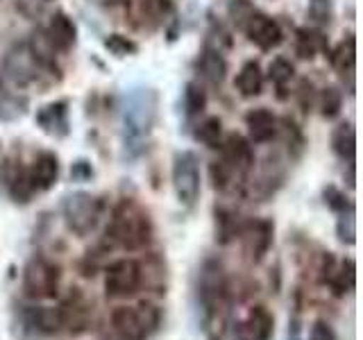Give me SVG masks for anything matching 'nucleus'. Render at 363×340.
<instances>
[{"mask_svg": "<svg viewBox=\"0 0 363 340\" xmlns=\"http://www.w3.org/2000/svg\"><path fill=\"white\" fill-rule=\"evenodd\" d=\"M159 96L150 86H134L123 98V150L125 157L136 159L145 152L157 125Z\"/></svg>", "mask_w": 363, "mask_h": 340, "instance_id": "1", "label": "nucleus"}, {"mask_svg": "<svg viewBox=\"0 0 363 340\" xmlns=\"http://www.w3.org/2000/svg\"><path fill=\"white\" fill-rule=\"evenodd\" d=\"M5 73L21 89H39L41 94L62 79L60 66L32 41L16 43L5 55Z\"/></svg>", "mask_w": 363, "mask_h": 340, "instance_id": "2", "label": "nucleus"}, {"mask_svg": "<svg viewBox=\"0 0 363 340\" xmlns=\"http://www.w3.org/2000/svg\"><path fill=\"white\" fill-rule=\"evenodd\" d=\"M152 222L147 211L136 200L125 198L116 204L107 227V238L123 249H141L150 243Z\"/></svg>", "mask_w": 363, "mask_h": 340, "instance_id": "3", "label": "nucleus"}, {"mask_svg": "<svg viewBox=\"0 0 363 340\" xmlns=\"http://www.w3.org/2000/svg\"><path fill=\"white\" fill-rule=\"evenodd\" d=\"M62 215L68 227V232L84 238L96 230V225L102 215V202L84 191H75L66 196L62 202Z\"/></svg>", "mask_w": 363, "mask_h": 340, "instance_id": "4", "label": "nucleus"}, {"mask_svg": "<svg viewBox=\"0 0 363 340\" xmlns=\"http://www.w3.org/2000/svg\"><path fill=\"white\" fill-rule=\"evenodd\" d=\"M159 324L155 306H121L111 313V329L118 340H147Z\"/></svg>", "mask_w": 363, "mask_h": 340, "instance_id": "5", "label": "nucleus"}, {"mask_svg": "<svg viewBox=\"0 0 363 340\" xmlns=\"http://www.w3.org/2000/svg\"><path fill=\"white\" fill-rule=\"evenodd\" d=\"M173 188L179 204L184 207H196L202 191L200 177V159L191 150H179L173 159Z\"/></svg>", "mask_w": 363, "mask_h": 340, "instance_id": "6", "label": "nucleus"}, {"mask_svg": "<svg viewBox=\"0 0 363 340\" xmlns=\"http://www.w3.org/2000/svg\"><path fill=\"white\" fill-rule=\"evenodd\" d=\"M60 288V268L45 256H32L23 268V290L30 300H50Z\"/></svg>", "mask_w": 363, "mask_h": 340, "instance_id": "7", "label": "nucleus"}, {"mask_svg": "<svg viewBox=\"0 0 363 340\" xmlns=\"http://www.w3.org/2000/svg\"><path fill=\"white\" fill-rule=\"evenodd\" d=\"M225 293H227V281H225V270L220 266V261H216V259L204 261V266L200 268V277H198V300L209 317L218 313V309L225 302Z\"/></svg>", "mask_w": 363, "mask_h": 340, "instance_id": "8", "label": "nucleus"}, {"mask_svg": "<svg viewBox=\"0 0 363 340\" xmlns=\"http://www.w3.org/2000/svg\"><path fill=\"white\" fill-rule=\"evenodd\" d=\"M141 281H143V272H141L139 261L121 259L107 268V277H105L107 298H113V300L130 298V295L139 290Z\"/></svg>", "mask_w": 363, "mask_h": 340, "instance_id": "9", "label": "nucleus"}, {"mask_svg": "<svg viewBox=\"0 0 363 340\" xmlns=\"http://www.w3.org/2000/svg\"><path fill=\"white\" fill-rule=\"evenodd\" d=\"M241 28L245 32V37L250 43H255L259 50L270 52L281 45L284 41V30L279 23L261 11H250V14L241 21Z\"/></svg>", "mask_w": 363, "mask_h": 340, "instance_id": "10", "label": "nucleus"}, {"mask_svg": "<svg viewBox=\"0 0 363 340\" xmlns=\"http://www.w3.org/2000/svg\"><path fill=\"white\" fill-rule=\"evenodd\" d=\"M218 150H220V162L232 170L238 181H243L250 170L255 168V150L250 141L241 134L225 136Z\"/></svg>", "mask_w": 363, "mask_h": 340, "instance_id": "11", "label": "nucleus"}, {"mask_svg": "<svg viewBox=\"0 0 363 340\" xmlns=\"http://www.w3.org/2000/svg\"><path fill=\"white\" fill-rule=\"evenodd\" d=\"M243 238V252L250 264H261L275 238V222L268 218L243 222V230L238 234Z\"/></svg>", "mask_w": 363, "mask_h": 340, "instance_id": "12", "label": "nucleus"}, {"mask_svg": "<svg viewBox=\"0 0 363 340\" xmlns=\"http://www.w3.org/2000/svg\"><path fill=\"white\" fill-rule=\"evenodd\" d=\"M34 120H37L43 134L52 136V139H66L71 134V109H68V100H55L43 105L37 111Z\"/></svg>", "mask_w": 363, "mask_h": 340, "instance_id": "13", "label": "nucleus"}, {"mask_svg": "<svg viewBox=\"0 0 363 340\" xmlns=\"http://www.w3.org/2000/svg\"><path fill=\"white\" fill-rule=\"evenodd\" d=\"M75 41H77V28L73 18L64 14V11L52 14L48 26H45V43H48L52 50L68 52L75 45Z\"/></svg>", "mask_w": 363, "mask_h": 340, "instance_id": "14", "label": "nucleus"}, {"mask_svg": "<svg viewBox=\"0 0 363 340\" xmlns=\"http://www.w3.org/2000/svg\"><path fill=\"white\" fill-rule=\"evenodd\" d=\"M245 125L250 132V141L252 143H270L277 136V116L266 107L250 109L245 113Z\"/></svg>", "mask_w": 363, "mask_h": 340, "instance_id": "15", "label": "nucleus"}, {"mask_svg": "<svg viewBox=\"0 0 363 340\" xmlns=\"http://www.w3.org/2000/svg\"><path fill=\"white\" fill-rule=\"evenodd\" d=\"M30 170V177H32V184L37 188V193L41 191H50L57 179H60V157L55 152H39L37 159L32 162Z\"/></svg>", "mask_w": 363, "mask_h": 340, "instance_id": "16", "label": "nucleus"}, {"mask_svg": "<svg viewBox=\"0 0 363 340\" xmlns=\"http://www.w3.org/2000/svg\"><path fill=\"white\" fill-rule=\"evenodd\" d=\"M275 336V315L266 306L250 309L245 322L241 324V340H270Z\"/></svg>", "mask_w": 363, "mask_h": 340, "instance_id": "17", "label": "nucleus"}, {"mask_svg": "<svg viewBox=\"0 0 363 340\" xmlns=\"http://www.w3.org/2000/svg\"><path fill=\"white\" fill-rule=\"evenodd\" d=\"M198 75L209 84H223V79L227 75V62L220 52V48H213V45H204V50L200 52L198 62Z\"/></svg>", "mask_w": 363, "mask_h": 340, "instance_id": "18", "label": "nucleus"}, {"mask_svg": "<svg viewBox=\"0 0 363 340\" xmlns=\"http://www.w3.org/2000/svg\"><path fill=\"white\" fill-rule=\"evenodd\" d=\"M327 283L334 288V295H345L350 290H354L357 283V266L352 259H343L338 266H334V259L327 256Z\"/></svg>", "mask_w": 363, "mask_h": 340, "instance_id": "19", "label": "nucleus"}, {"mask_svg": "<svg viewBox=\"0 0 363 340\" xmlns=\"http://www.w3.org/2000/svg\"><path fill=\"white\" fill-rule=\"evenodd\" d=\"M26 320L32 332L43 336H52L64 327L62 309H50V306H32L26 313Z\"/></svg>", "mask_w": 363, "mask_h": 340, "instance_id": "20", "label": "nucleus"}, {"mask_svg": "<svg viewBox=\"0 0 363 340\" xmlns=\"http://www.w3.org/2000/svg\"><path fill=\"white\" fill-rule=\"evenodd\" d=\"M295 52L300 60H313L315 55L329 52V41L318 28H298L295 30Z\"/></svg>", "mask_w": 363, "mask_h": 340, "instance_id": "21", "label": "nucleus"}, {"mask_svg": "<svg viewBox=\"0 0 363 340\" xmlns=\"http://www.w3.org/2000/svg\"><path fill=\"white\" fill-rule=\"evenodd\" d=\"M332 150L334 154L345 162L350 168H354L357 162V132L352 123H340L332 134Z\"/></svg>", "mask_w": 363, "mask_h": 340, "instance_id": "22", "label": "nucleus"}, {"mask_svg": "<svg viewBox=\"0 0 363 340\" xmlns=\"http://www.w3.org/2000/svg\"><path fill=\"white\" fill-rule=\"evenodd\" d=\"M264 82H266V77L259 62H245L234 79V86L243 98H257L261 96V91H264Z\"/></svg>", "mask_w": 363, "mask_h": 340, "instance_id": "23", "label": "nucleus"}, {"mask_svg": "<svg viewBox=\"0 0 363 340\" xmlns=\"http://www.w3.org/2000/svg\"><path fill=\"white\" fill-rule=\"evenodd\" d=\"M329 64L334 66V71L340 75H354L357 68V39L354 34H347V37L340 41L334 50H329Z\"/></svg>", "mask_w": 363, "mask_h": 340, "instance_id": "24", "label": "nucleus"}, {"mask_svg": "<svg viewBox=\"0 0 363 340\" xmlns=\"http://www.w3.org/2000/svg\"><path fill=\"white\" fill-rule=\"evenodd\" d=\"M7 191H9V198L16 204H28L34 198V193H37V188L32 184L30 170L23 166H16L14 173H11L7 179Z\"/></svg>", "mask_w": 363, "mask_h": 340, "instance_id": "25", "label": "nucleus"}, {"mask_svg": "<svg viewBox=\"0 0 363 340\" xmlns=\"http://www.w3.org/2000/svg\"><path fill=\"white\" fill-rule=\"evenodd\" d=\"M295 77V68L289 60L284 57H275L268 66V79L272 82L277 91V98L279 100H286L289 98V86H291V79Z\"/></svg>", "mask_w": 363, "mask_h": 340, "instance_id": "26", "label": "nucleus"}, {"mask_svg": "<svg viewBox=\"0 0 363 340\" xmlns=\"http://www.w3.org/2000/svg\"><path fill=\"white\" fill-rule=\"evenodd\" d=\"M241 230H243V220L234 211L216 209V241L230 243L234 238H238Z\"/></svg>", "mask_w": 363, "mask_h": 340, "instance_id": "27", "label": "nucleus"}, {"mask_svg": "<svg viewBox=\"0 0 363 340\" xmlns=\"http://www.w3.org/2000/svg\"><path fill=\"white\" fill-rule=\"evenodd\" d=\"M28 111V98L18 96L14 91L0 86V120H16L23 118Z\"/></svg>", "mask_w": 363, "mask_h": 340, "instance_id": "28", "label": "nucleus"}, {"mask_svg": "<svg viewBox=\"0 0 363 340\" xmlns=\"http://www.w3.org/2000/svg\"><path fill=\"white\" fill-rule=\"evenodd\" d=\"M196 139L202 145H207L209 150H218L223 143V120L218 116L204 118L196 128Z\"/></svg>", "mask_w": 363, "mask_h": 340, "instance_id": "29", "label": "nucleus"}, {"mask_svg": "<svg viewBox=\"0 0 363 340\" xmlns=\"http://www.w3.org/2000/svg\"><path fill=\"white\" fill-rule=\"evenodd\" d=\"M315 105L320 109V116L327 120L338 118L340 109H343V94H340L338 86H325L320 91V96L315 98Z\"/></svg>", "mask_w": 363, "mask_h": 340, "instance_id": "30", "label": "nucleus"}, {"mask_svg": "<svg viewBox=\"0 0 363 340\" xmlns=\"http://www.w3.org/2000/svg\"><path fill=\"white\" fill-rule=\"evenodd\" d=\"M207 107V94L198 82H189L184 86V109H186V116L196 118L204 111Z\"/></svg>", "mask_w": 363, "mask_h": 340, "instance_id": "31", "label": "nucleus"}, {"mask_svg": "<svg viewBox=\"0 0 363 340\" xmlns=\"http://www.w3.org/2000/svg\"><path fill=\"white\" fill-rule=\"evenodd\" d=\"M309 18L315 28H327L334 18V0H309Z\"/></svg>", "mask_w": 363, "mask_h": 340, "instance_id": "32", "label": "nucleus"}, {"mask_svg": "<svg viewBox=\"0 0 363 340\" xmlns=\"http://www.w3.org/2000/svg\"><path fill=\"white\" fill-rule=\"evenodd\" d=\"M323 198H325V204L329 209H332L334 213H345V211H354V202H352L343 191H340L338 186L329 184L325 186L323 191Z\"/></svg>", "mask_w": 363, "mask_h": 340, "instance_id": "33", "label": "nucleus"}, {"mask_svg": "<svg viewBox=\"0 0 363 340\" xmlns=\"http://www.w3.org/2000/svg\"><path fill=\"white\" fill-rule=\"evenodd\" d=\"M102 43H105V48L113 57H130V55L139 52V45H136V41H132L130 37H125V34H109V37Z\"/></svg>", "mask_w": 363, "mask_h": 340, "instance_id": "34", "label": "nucleus"}, {"mask_svg": "<svg viewBox=\"0 0 363 340\" xmlns=\"http://www.w3.org/2000/svg\"><path fill=\"white\" fill-rule=\"evenodd\" d=\"M281 132H284V141H286L291 154H293V157H300L302 150H304V143H306L302 130H300L298 125H295L291 118H284V120H281Z\"/></svg>", "mask_w": 363, "mask_h": 340, "instance_id": "35", "label": "nucleus"}, {"mask_svg": "<svg viewBox=\"0 0 363 340\" xmlns=\"http://www.w3.org/2000/svg\"><path fill=\"white\" fill-rule=\"evenodd\" d=\"M336 236H338V241L343 243V245H354L357 243V220H354V211L338 213Z\"/></svg>", "mask_w": 363, "mask_h": 340, "instance_id": "36", "label": "nucleus"}, {"mask_svg": "<svg viewBox=\"0 0 363 340\" xmlns=\"http://www.w3.org/2000/svg\"><path fill=\"white\" fill-rule=\"evenodd\" d=\"M94 177V166H91L86 159H77L71 166V179L73 181H89Z\"/></svg>", "mask_w": 363, "mask_h": 340, "instance_id": "37", "label": "nucleus"}, {"mask_svg": "<svg viewBox=\"0 0 363 340\" xmlns=\"http://www.w3.org/2000/svg\"><path fill=\"white\" fill-rule=\"evenodd\" d=\"M298 98H300V107L302 111H311V105H313V84L309 82V79H302L300 86H298Z\"/></svg>", "mask_w": 363, "mask_h": 340, "instance_id": "38", "label": "nucleus"}, {"mask_svg": "<svg viewBox=\"0 0 363 340\" xmlns=\"http://www.w3.org/2000/svg\"><path fill=\"white\" fill-rule=\"evenodd\" d=\"M309 340H336V334H334V329L329 327L327 322L318 320V322H313V327H311Z\"/></svg>", "mask_w": 363, "mask_h": 340, "instance_id": "39", "label": "nucleus"}, {"mask_svg": "<svg viewBox=\"0 0 363 340\" xmlns=\"http://www.w3.org/2000/svg\"><path fill=\"white\" fill-rule=\"evenodd\" d=\"M291 340H298V336H293V338H291Z\"/></svg>", "mask_w": 363, "mask_h": 340, "instance_id": "40", "label": "nucleus"}]
</instances>
